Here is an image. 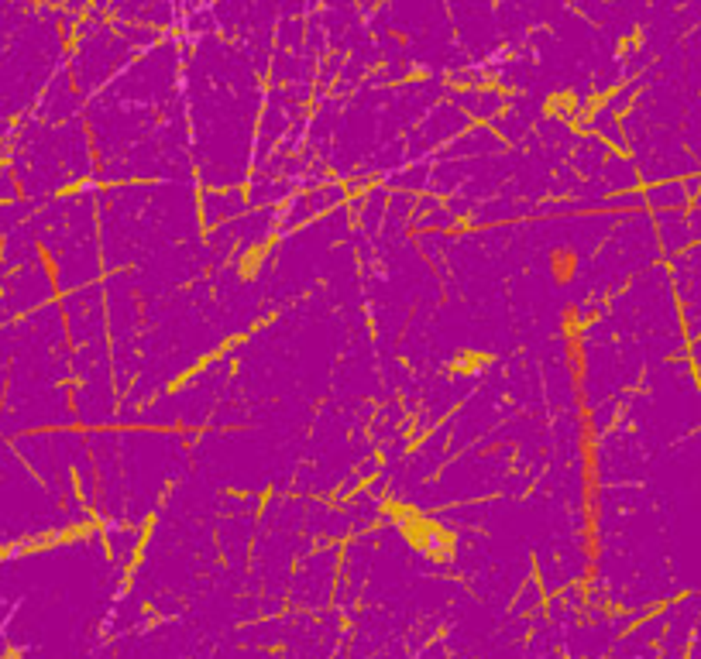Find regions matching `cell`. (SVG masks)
Listing matches in <instances>:
<instances>
[{
    "label": "cell",
    "mask_w": 701,
    "mask_h": 659,
    "mask_svg": "<svg viewBox=\"0 0 701 659\" xmlns=\"http://www.w3.org/2000/svg\"><path fill=\"white\" fill-rule=\"evenodd\" d=\"M262 80H268V69L224 35L183 38V96L197 189L251 183L258 117L268 90Z\"/></svg>",
    "instance_id": "1"
}]
</instances>
